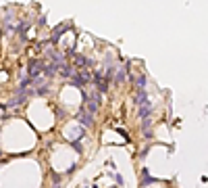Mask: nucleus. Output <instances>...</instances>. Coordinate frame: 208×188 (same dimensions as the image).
I'll return each mask as SVG.
<instances>
[{
  "mask_svg": "<svg viewBox=\"0 0 208 188\" xmlns=\"http://www.w3.org/2000/svg\"><path fill=\"white\" fill-rule=\"evenodd\" d=\"M77 121L83 126V128H92V123H94V119H92V115L81 107V111H79V115H77Z\"/></svg>",
  "mask_w": 208,
  "mask_h": 188,
  "instance_id": "1",
  "label": "nucleus"
},
{
  "mask_svg": "<svg viewBox=\"0 0 208 188\" xmlns=\"http://www.w3.org/2000/svg\"><path fill=\"white\" fill-rule=\"evenodd\" d=\"M42 67H44V63L38 61V59H33V61L29 63V73H31V77H38V75L42 73Z\"/></svg>",
  "mask_w": 208,
  "mask_h": 188,
  "instance_id": "2",
  "label": "nucleus"
},
{
  "mask_svg": "<svg viewBox=\"0 0 208 188\" xmlns=\"http://www.w3.org/2000/svg\"><path fill=\"white\" fill-rule=\"evenodd\" d=\"M58 69H60V75H62V77H67V80H71V77L77 73V71H75V69H73L71 65H69V63H62Z\"/></svg>",
  "mask_w": 208,
  "mask_h": 188,
  "instance_id": "3",
  "label": "nucleus"
},
{
  "mask_svg": "<svg viewBox=\"0 0 208 188\" xmlns=\"http://www.w3.org/2000/svg\"><path fill=\"white\" fill-rule=\"evenodd\" d=\"M42 71H44V77H54L56 71H58V67H56L54 63H46V65L42 67Z\"/></svg>",
  "mask_w": 208,
  "mask_h": 188,
  "instance_id": "4",
  "label": "nucleus"
},
{
  "mask_svg": "<svg viewBox=\"0 0 208 188\" xmlns=\"http://www.w3.org/2000/svg\"><path fill=\"white\" fill-rule=\"evenodd\" d=\"M129 67H131V65L127 63V65H125L123 69H117V75H114V82H117V84H123V82H125V75H127V73L131 71Z\"/></svg>",
  "mask_w": 208,
  "mask_h": 188,
  "instance_id": "5",
  "label": "nucleus"
},
{
  "mask_svg": "<svg viewBox=\"0 0 208 188\" xmlns=\"http://www.w3.org/2000/svg\"><path fill=\"white\" fill-rule=\"evenodd\" d=\"M133 103H135L137 107H142V105L150 103V100H148V94H146V90H137V94H135V98H133Z\"/></svg>",
  "mask_w": 208,
  "mask_h": 188,
  "instance_id": "6",
  "label": "nucleus"
},
{
  "mask_svg": "<svg viewBox=\"0 0 208 188\" xmlns=\"http://www.w3.org/2000/svg\"><path fill=\"white\" fill-rule=\"evenodd\" d=\"M150 113H152V105H150V103L142 105V107H140V111H137V115H140V119H148V117H150Z\"/></svg>",
  "mask_w": 208,
  "mask_h": 188,
  "instance_id": "7",
  "label": "nucleus"
},
{
  "mask_svg": "<svg viewBox=\"0 0 208 188\" xmlns=\"http://www.w3.org/2000/svg\"><path fill=\"white\" fill-rule=\"evenodd\" d=\"M67 29V25L65 23H60V25H56L54 27V32H52V38H50V42H58V38H60V34Z\"/></svg>",
  "mask_w": 208,
  "mask_h": 188,
  "instance_id": "8",
  "label": "nucleus"
},
{
  "mask_svg": "<svg viewBox=\"0 0 208 188\" xmlns=\"http://www.w3.org/2000/svg\"><path fill=\"white\" fill-rule=\"evenodd\" d=\"M142 176H144V178H142V186H148V184H156V182H158L156 178H152V176L148 174V169H142Z\"/></svg>",
  "mask_w": 208,
  "mask_h": 188,
  "instance_id": "9",
  "label": "nucleus"
},
{
  "mask_svg": "<svg viewBox=\"0 0 208 188\" xmlns=\"http://www.w3.org/2000/svg\"><path fill=\"white\" fill-rule=\"evenodd\" d=\"M133 82H135V88H137V90H146V84H148L146 75H140V77L133 80Z\"/></svg>",
  "mask_w": 208,
  "mask_h": 188,
  "instance_id": "10",
  "label": "nucleus"
},
{
  "mask_svg": "<svg viewBox=\"0 0 208 188\" xmlns=\"http://www.w3.org/2000/svg\"><path fill=\"white\" fill-rule=\"evenodd\" d=\"M71 86H75V88H83V86H85V82H83V80L75 73V75L71 77Z\"/></svg>",
  "mask_w": 208,
  "mask_h": 188,
  "instance_id": "11",
  "label": "nucleus"
},
{
  "mask_svg": "<svg viewBox=\"0 0 208 188\" xmlns=\"http://www.w3.org/2000/svg\"><path fill=\"white\" fill-rule=\"evenodd\" d=\"M75 61H77V65H92V63H94L92 59H87V57H81V55H77V57H75Z\"/></svg>",
  "mask_w": 208,
  "mask_h": 188,
  "instance_id": "12",
  "label": "nucleus"
},
{
  "mask_svg": "<svg viewBox=\"0 0 208 188\" xmlns=\"http://www.w3.org/2000/svg\"><path fill=\"white\" fill-rule=\"evenodd\" d=\"M33 94H40V96H44V94H48V86H42L40 90H35Z\"/></svg>",
  "mask_w": 208,
  "mask_h": 188,
  "instance_id": "13",
  "label": "nucleus"
},
{
  "mask_svg": "<svg viewBox=\"0 0 208 188\" xmlns=\"http://www.w3.org/2000/svg\"><path fill=\"white\" fill-rule=\"evenodd\" d=\"M114 180H117V184H119V186H123V184H125V180H123V176H121V174H114Z\"/></svg>",
  "mask_w": 208,
  "mask_h": 188,
  "instance_id": "14",
  "label": "nucleus"
},
{
  "mask_svg": "<svg viewBox=\"0 0 208 188\" xmlns=\"http://www.w3.org/2000/svg\"><path fill=\"white\" fill-rule=\"evenodd\" d=\"M0 38H2V29H0Z\"/></svg>",
  "mask_w": 208,
  "mask_h": 188,
  "instance_id": "15",
  "label": "nucleus"
},
{
  "mask_svg": "<svg viewBox=\"0 0 208 188\" xmlns=\"http://www.w3.org/2000/svg\"><path fill=\"white\" fill-rule=\"evenodd\" d=\"M0 155H2V153H0Z\"/></svg>",
  "mask_w": 208,
  "mask_h": 188,
  "instance_id": "16",
  "label": "nucleus"
}]
</instances>
